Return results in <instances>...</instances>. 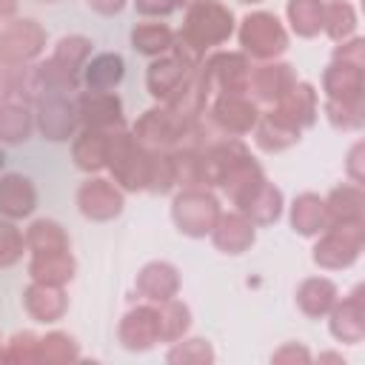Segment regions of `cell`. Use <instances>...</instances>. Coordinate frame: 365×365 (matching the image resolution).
<instances>
[{
  "mask_svg": "<svg viewBox=\"0 0 365 365\" xmlns=\"http://www.w3.org/2000/svg\"><path fill=\"white\" fill-rule=\"evenodd\" d=\"M234 34V14L220 0H191L185 6L182 29L174 31V48L188 63L200 66L205 51L222 46Z\"/></svg>",
  "mask_w": 365,
  "mask_h": 365,
  "instance_id": "cell-1",
  "label": "cell"
},
{
  "mask_svg": "<svg viewBox=\"0 0 365 365\" xmlns=\"http://www.w3.org/2000/svg\"><path fill=\"white\" fill-rule=\"evenodd\" d=\"M94 43L86 34H66L57 40L54 51L37 63L40 77L46 91H66V94H77L83 86V66L91 57Z\"/></svg>",
  "mask_w": 365,
  "mask_h": 365,
  "instance_id": "cell-2",
  "label": "cell"
},
{
  "mask_svg": "<svg viewBox=\"0 0 365 365\" xmlns=\"http://www.w3.org/2000/svg\"><path fill=\"white\" fill-rule=\"evenodd\" d=\"M106 168L111 180L125 191H145L148 188V171H151V151L143 148L131 131L117 128L108 137L106 151Z\"/></svg>",
  "mask_w": 365,
  "mask_h": 365,
  "instance_id": "cell-3",
  "label": "cell"
},
{
  "mask_svg": "<svg viewBox=\"0 0 365 365\" xmlns=\"http://www.w3.org/2000/svg\"><path fill=\"white\" fill-rule=\"evenodd\" d=\"M222 214L220 200L211 194V188L197 185V188H180L171 200V220L180 234L185 237H208L211 228L217 225Z\"/></svg>",
  "mask_w": 365,
  "mask_h": 365,
  "instance_id": "cell-4",
  "label": "cell"
},
{
  "mask_svg": "<svg viewBox=\"0 0 365 365\" xmlns=\"http://www.w3.org/2000/svg\"><path fill=\"white\" fill-rule=\"evenodd\" d=\"M237 40H240L245 57H254L262 63L277 60L288 48V31L274 11H248L240 20Z\"/></svg>",
  "mask_w": 365,
  "mask_h": 365,
  "instance_id": "cell-5",
  "label": "cell"
},
{
  "mask_svg": "<svg viewBox=\"0 0 365 365\" xmlns=\"http://www.w3.org/2000/svg\"><path fill=\"white\" fill-rule=\"evenodd\" d=\"M365 222H342V225H328L322 234H317L311 259L325 268V271H339L348 268L359 259L362 245H365Z\"/></svg>",
  "mask_w": 365,
  "mask_h": 365,
  "instance_id": "cell-6",
  "label": "cell"
},
{
  "mask_svg": "<svg viewBox=\"0 0 365 365\" xmlns=\"http://www.w3.org/2000/svg\"><path fill=\"white\" fill-rule=\"evenodd\" d=\"M200 77L211 97L220 94H248V77H251V57L242 51H214L202 57Z\"/></svg>",
  "mask_w": 365,
  "mask_h": 365,
  "instance_id": "cell-7",
  "label": "cell"
},
{
  "mask_svg": "<svg viewBox=\"0 0 365 365\" xmlns=\"http://www.w3.org/2000/svg\"><path fill=\"white\" fill-rule=\"evenodd\" d=\"M34 125L40 128L43 140L48 143H66L80 128L77 114V94L66 91H46L34 103Z\"/></svg>",
  "mask_w": 365,
  "mask_h": 365,
  "instance_id": "cell-8",
  "label": "cell"
},
{
  "mask_svg": "<svg viewBox=\"0 0 365 365\" xmlns=\"http://www.w3.org/2000/svg\"><path fill=\"white\" fill-rule=\"evenodd\" d=\"M46 51V29L34 17H11L0 23V63L26 66Z\"/></svg>",
  "mask_w": 365,
  "mask_h": 365,
  "instance_id": "cell-9",
  "label": "cell"
},
{
  "mask_svg": "<svg viewBox=\"0 0 365 365\" xmlns=\"http://www.w3.org/2000/svg\"><path fill=\"white\" fill-rule=\"evenodd\" d=\"M188 125L191 123H182L160 103L137 117V123L131 125V134L148 151H174V148H180Z\"/></svg>",
  "mask_w": 365,
  "mask_h": 365,
  "instance_id": "cell-10",
  "label": "cell"
},
{
  "mask_svg": "<svg viewBox=\"0 0 365 365\" xmlns=\"http://www.w3.org/2000/svg\"><path fill=\"white\" fill-rule=\"evenodd\" d=\"M205 117L211 120V125L220 134L245 137V134L254 131V125L259 120V108L245 94H220V97H211V103L205 108Z\"/></svg>",
  "mask_w": 365,
  "mask_h": 365,
  "instance_id": "cell-11",
  "label": "cell"
},
{
  "mask_svg": "<svg viewBox=\"0 0 365 365\" xmlns=\"http://www.w3.org/2000/svg\"><path fill=\"white\" fill-rule=\"evenodd\" d=\"M123 205H125L123 188L114 180H108V177L91 174L77 188V208H80V214L86 220L108 222V220H114V217L123 214Z\"/></svg>",
  "mask_w": 365,
  "mask_h": 365,
  "instance_id": "cell-12",
  "label": "cell"
},
{
  "mask_svg": "<svg viewBox=\"0 0 365 365\" xmlns=\"http://www.w3.org/2000/svg\"><path fill=\"white\" fill-rule=\"evenodd\" d=\"M117 339L125 351H151L160 342V317L157 305L145 302L123 314L117 325Z\"/></svg>",
  "mask_w": 365,
  "mask_h": 365,
  "instance_id": "cell-13",
  "label": "cell"
},
{
  "mask_svg": "<svg viewBox=\"0 0 365 365\" xmlns=\"http://www.w3.org/2000/svg\"><path fill=\"white\" fill-rule=\"evenodd\" d=\"M194 71H197V66L188 63L185 57H180L177 51L160 54L151 60V66L145 71V88L157 103H165Z\"/></svg>",
  "mask_w": 365,
  "mask_h": 365,
  "instance_id": "cell-14",
  "label": "cell"
},
{
  "mask_svg": "<svg viewBox=\"0 0 365 365\" xmlns=\"http://www.w3.org/2000/svg\"><path fill=\"white\" fill-rule=\"evenodd\" d=\"M362 294H365V288L356 285L348 297L336 299L334 308L325 314L328 317V331H331L334 339L351 342V345L362 342V336H365V297Z\"/></svg>",
  "mask_w": 365,
  "mask_h": 365,
  "instance_id": "cell-15",
  "label": "cell"
},
{
  "mask_svg": "<svg viewBox=\"0 0 365 365\" xmlns=\"http://www.w3.org/2000/svg\"><path fill=\"white\" fill-rule=\"evenodd\" d=\"M77 114H80V125L106 128V131L125 128L123 100L114 91H88V88L77 91Z\"/></svg>",
  "mask_w": 365,
  "mask_h": 365,
  "instance_id": "cell-16",
  "label": "cell"
},
{
  "mask_svg": "<svg viewBox=\"0 0 365 365\" xmlns=\"http://www.w3.org/2000/svg\"><path fill=\"white\" fill-rule=\"evenodd\" d=\"M297 83V71L282 60H265L259 66H251L248 77V94L254 103H277L291 86Z\"/></svg>",
  "mask_w": 365,
  "mask_h": 365,
  "instance_id": "cell-17",
  "label": "cell"
},
{
  "mask_svg": "<svg viewBox=\"0 0 365 365\" xmlns=\"http://www.w3.org/2000/svg\"><path fill=\"white\" fill-rule=\"evenodd\" d=\"M208 237H211V242H214V248H217L220 254L237 257V254H245V251L254 245V240H257V225H254L242 211H228V214L222 211Z\"/></svg>",
  "mask_w": 365,
  "mask_h": 365,
  "instance_id": "cell-18",
  "label": "cell"
},
{
  "mask_svg": "<svg viewBox=\"0 0 365 365\" xmlns=\"http://www.w3.org/2000/svg\"><path fill=\"white\" fill-rule=\"evenodd\" d=\"M180 271L177 265L165 262V259H151L145 262L140 271H137V279H134V288L137 294L145 299V302H165L171 297L180 294Z\"/></svg>",
  "mask_w": 365,
  "mask_h": 365,
  "instance_id": "cell-19",
  "label": "cell"
},
{
  "mask_svg": "<svg viewBox=\"0 0 365 365\" xmlns=\"http://www.w3.org/2000/svg\"><path fill=\"white\" fill-rule=\"evenodd\" d=\"M365 66L345 63V60H331L328 68L322 71V91L325 100H342V103H362L365 91Z\"/></svg>",
  "mask_w": 365,
  "mask_h": 365,
  "instance_id": "cell-20",
  "label": "cell"
},
{
  "mask_svg": "<svg viewBox=\"0 0 365 365\" xmlns=\"http://www.w3.org/2000/svg\"><path fill=\"white\" fill-rule=\"evenodd\" d=\"M23 308L34 322H57L68 311V297L63 285H46V282H29L23 291Z\"/></svg>",
  "mask_w": 365,
  "mask_h": 365,
  "instance_id": "cell-21",
  "label": "cell"
},
{
  "mask_svg": "<svg viewBox=\"0 0 365 365\" xmlns=\"http://www.w3.org/2000/svg\"><path fill=\"white\" fill-rule=\"evenodd\" d=\"M37 208V188L34 182L20 174V171H9L0 174V217L6 220H23Z\"/></svg>",
  "mask_w": 365,
  "mask_h": 365,
  "instance_id": "cell-22",
  "label": "cell"
},
{
  "mask_svg": "<svg viewBox=\"0 0 365 365\" xmlns=\"http://www.w3.org/2000/svg\"><path fill=\"white\" fill-rule=\"evenodd\" d=\"M274 108H277L288 123H294L297 128H308V125H314V120H317V114H319L317 88H314L311 83H305V80H297V83L274 103Z\"/></svg>",
  "mask_w": 365,
  "mask_h": 365,
  "instance_id": "cell-23",
  "label": "cell"
},
{
  "mask_svg": "<svg viewBox=\"0 0 365 365\" xmlns=\"http://www.w3.org/2000/svg\"><path fill=\"white\" fill-rule=\"evenodd\" d=\"M108 137L111 131L106 128H91L80 125V131L71 137V160L80 171L97 174L106 168V151H108Z\"/></svg>",
  "mask_w": 365,
  "mask_h": 365,
  "instance_id": "cell-24",
  "label": "cell"
},
{
  "mask_svg": "<svg viewBox=\"0 0 365 365\" xmlns=\"http://www.w3.org/2000/svg\"><path fill=\"white\" fill-rule=\"evenodd\" d=\"M299 134H302V128H297L294 123H288L277 108H271L265 114L259 111V120L254 125V143H257V148H262L268 154L282 151V148L299 143Z\"/></svg>",
  "mask_w": 365,
  "mask_h": 365,
  "instance_id": "cell-25",
  "label": "cell"
},
{
  "mask_svg": "<svg viewBox=\"0 0 365 365\" xmlns=\"http://www.w3.org/2000/svg\"><path fill=\"white\" fill-rule=\"evenodd\" d=\"M125 77V60L117 51H100L83 66V86L88 91H114Z\"/></svg>",
  "mask_w": 365,
  "mask_h": 365,
  "instance_id": "cell-26",
  "label": "cell"
},
{
  "mask_svg": "<svg viewBox=\"0 0 365 365\" xmlns=\"http://www.w3.org/2000/svg\"><path fill=\"white\" fill-rule=\"evenodd\" d=\"M77 262L68 251H40L29 257V277L34 282H46V285H66L74 279Z\"/></svg>",
  "mask_w": 365,
  "mask_h": 365,
  "instance_id": "cell-27",
  "label": "cell"
},
{
  "mask_svg": "<svg viewBox=\"0 0 365 365\" xmlns=\"http://www.w3.org/2000/svg\"><path fill=\"white\" fill-rule=\"evenodd\" d=\"M325 211H328V225L365 222V194H362V185H356V182L336 185L325 197Z\"/></svg>",
  "mask_w": 365,
  "mask_h": 365,
  "instance_id": "cell-28",
  "label": "cell"
},
{
  "mask_svg": "<svg viewBox=\"0 0 365 365\" xmlns=\"http://www.w3.org/2000/svg\"><path fill=\"white\" fill-rule=\"evenodd\" d=\"M291 228L299 237H317L328 228V211H325V197L314 191H302L291 202Z\"/></svg>",
  "mask_w": 365,
  "mask_h": 365,
  "instance_id": "cell-29",
  "label": "cell"
},
{
  "mask_svg": "<svg viewBox=\"0 0 365 365\" xmlns=\"http://www.w3.org/2000/svg\"><path fill=\"white\" fill-rule=\"evenodd\" d=\"M336 299H339V288L328 277H308L297 288V308L311 319L325 317Z\"/></svg>",
  "mask_w": 365,
  "mask_h": 365,
  "instance_id": "cell-30",
  "label": "cell"
},
{
  "mask_svg": "<svg viewBox=\"0 0 365 365\" xmlns=\"http://www.w3.org/2000/svg\"><path fill=\"white\" fill-rule=\"evenodd\" d=\"M282 205H285L282 191L274 182L262 180L237 211H242L254 225H271V222H277L282 217Z\"/></svg>",
  "mask_w": 365,
  "mask_h": 365,
  "instance_id": "cell-31",
  "label": "cell"
},
{
  "mask_svg": "<svg viewBox=\"0 0 365 365\" xmlns=\"http://www.w3.org/2000/svg\"><path fill=\"white\" fill-rule=\"evenodd\" d=\"M131 48L145 57H160L174 48V29L160 20H143L131 29Z\"/></svg>",
  "mask_w": 365,
  "mask_h": 365,
  "instance_id": "cell-32",
  "label": "cell"
},
{
  "mask_svg": "<svg viewBox=\"0 0 365 365\" xmlns=\"http://www.w3.org/2000/svg\"><path fill=\"white\" fill-rule=\"evenodd\" d=\"M34 131V111L26 103L9 100L0 106V143L6 145H20L31 137Z\"/></svg>",
  "mask_w": 365,
  "mask_h": 365,
  "instance_id": "cell-33",
  "label": "cell"
},
{
  "mask_svg": "<svg viewBox=\"0 0 365 365\" xmlns=\"http://www.w3.org/2000/svg\"><path fill=\"white\" fill-rule=\"evenodd\" d=\"M23 237H26V251H29V254H40V251H68V248H71V240H68L66 228H63L57 220H48V217L31 220Z\"/></svg>",
  "mask_w": 365,
  "mask_h": 365,
  "instance_id": "cell-34",
  "label": "cell"
},
{
  "mask_svg": "<svg viewBox=\"0 0 365 365\" xmlns=\"http://www.w3.org/2000/svg\"><path fill=\"white\" fill-rule=\"evenodd\" d=\"M285 17L297 37H305V40L317 37L322 31V20H325V0H288Z\"/></svg>",
  "mask_w": 365,
  "mask_h": 365,
  "instance_id": "cell-35",
  "label": "cell"
},
{
  "mask_svg": "<svg viewBox=\"0 0 365 365\" xmlns=\"http://www.w3.org/2000/svg\"><path fill=\"white\" fill-rule=\"evenodd\" d=\"M157 317H160V342H177L191 328V308L177 297L157 302Z\"/></svg>",
  "mask_w": 365,
  "mask_h": 365,
  "instance_id": "cell-36",
  "label": "cell"
},
{
  "mask_svg": "<svg viewBox=\"0 0 365 365\" xmlns=\"http://www.w3.org/2000/svg\"><path fill=\"white\" fill-rule=\"evenodd\" d=\"M80 359V348L74 342L71 334L66 331H48L46 336H40V345H37V362H46V365H68V362H77Z\"/></svg>",
  "mask_w": 365,
  "mask_h": 365,
  "instance_id": "cell-37",
  "label": "cell"
},
{
  "mask_svg": "<svg viewBox=\"0 0 365 365\" xmlns=\"http://www.w3.org/2000/svg\"><path fill=\"white\" fill-rule=\"evenodd\" d=\"M322 31L334 43H342V40L354 37V31H356V11H354V6L348 0H331V3H325Z\"/></svg>",
  "mask_w": 365,
  "mask_h": 365,
  "instance_id": "cell-38",
  "label": "cell"
},
{
  "mask_svg": "<svg viewBox=\"0 0 365 365\" xmlns=\"http://www.w3.org/2000/svg\"><path fill=\"white\" fill-rule=\"evenodd\" d=\"M165 362L171 365H211L214 362V348L208 339L200 336H180L177 342H171Z\"/></svg>",
  "mask_w": 365,
  "mask_h": 365,
  "instance_id": "cell-39",
  "label": "cell"
},
{
  "mask_svg": "<svg viewBox=\"0 0 365 365\" xmlns=\"http://www.w3.org/2000/svg\"><path fill=\"white\" fill-rule=\"evenodd\" d=\"M171 188H177V174H174V157H171V151H151L148 191L168 194Z\"/></svg>",
  "mask_w": 365,
  "mask_h": 365,
  "instance_id": "cell-40",
  "label": "cell"
},
{
  "mask_svg": "<svg viewBox=\"0 0 365 365\" xmlns=\"http://www.w3.org/2000/svg\"><path fill=\"white\" fill-rule=\"evenodd\" d=\"M23 254H26L23 231L14 225V220L0 217V268H9L14 262H20Z\"/></svg>",
  "mask_w": 365,
  "mask_h": 365,
  "instance_id": "cell-41",
  "label": "cell"
},
{
  "mask_svg": "<svg viewBox=\"0 0 365 365\" xmlns=\"http://www.w3.org/2000/svg\"><path fill=\"white\" fill-rule=\"evenodd\" d=\"M37 345H40V336H37V334H31V331H17V334L3 345L0 362L31 365V362H37Z\"/></svg>",
  "mask_w": 365,
  "mask_h": 365,
  "instance_id": "cell-42",
  "label": "cell"
},
{
  "mask_svg": "<svg viewBox=\"0 0 365 365\" xmlns=\"http://www.w3.org/2000/svg\"><path fill=\"white\" fill-rule=\"evenodd\" d=\"M325 117L334 128L354 131L362 125V103H342V100H325Z\"/></svg>",
  "mask_w": 365,
  "mask_h": 365,
  "instance_id": "cell-43",
  "label": "cell"
},
{
  "mask_svg": "<svg viewBox=\"0 0 365 365\" xmlns=\"http://www.w3.org/2000/svg\"><path fill=\"white\" fill-rule=\"evenodd\" d=\"M271 362H277V365H308L311 362V351L302 342H285L282 348L274 351Z\"/></svg>",
  "mask_w": 365,
  "mask_h": 365,
  "instance_id": "cell-44",
  "label": "cell"
},
{
  "mask_svg": "<svg viewBox=\"0 0 365 365\" xmlns=\"http://www.w3.org/2000/svg\"><path fill=\"white\" fill-rule=\"evenodd\" d=\"M334 57L336 60H345V63H356V66H365V43L359 37H348L342 43H336L334 48Z\"/></svg>",
  "mask_w": 365,
  "mask_h": 365,
  "instance_id": "cell-45",
  "label": "cell"
},
{
  "mask_svg": "<svg viewBox=\"0 0 365 365\" xmlns=\"http://www.w3.org/2000/svg\"><path fill=\"white\" fill-rule=\"evenodd\" d=\"M365 157V145L362 143H356L351 151H348V163H345V171H348V177H351V182H356V185H362V180H365V171H362V160Z\"/></svg>",
  "mask_w": 365,
  "mask_h": 365,
  "instance_id": "cell-46",
  "label": "cell"
},
{
  "mask_svg": "<svg viewBox=\"0 0 365 365\" xmlns=\"http://www.w3.org/2000/svg\"><path fill=\"white\" fill-rule=\"evenodd\" d=\"M134 3V9L143 14V17H165V14H171L174 11V6H171V0H131Z\"/></svg>",
  "mask_w": 365,
  "mask_h": 365,
  "instance_id": "cell-47",
  "label": "cell"
},
{
  "mask_svg": "<svg viewBox=\"0 0 365 365\" xmlns=\"http://www.w3.org/2000/svg\"><path fill=\"white\" fill-rule=\"evenodd\" d=\"M86 3H88V9H94L97 14L111 17V14H120L128 0H86Z\"/></svg>",
  "mask_w": 365,
  "mask_h": 365,
  "instance_id": "cell-48",
  "label": "cell"
},
{
  "mask_svg": "<svg viewBox=\"0 0 365 365\" xmlns=\"http://www.w3.org/2000/svg\"><path fill=\"white\" fill-rule=\"evenodd\" d=\"M11 100V66L0 63V103Z\"/></svg>",
  "mask_w": 365,
  "mask_h": 365,
  "instance_id": "cell-49",
  "label": "cell"
},
{
  "mask_svg": "<svg viewBox=\"0 0 365 365\" xmlns=\"http://www.w3.org/2000/svg\"><path fill=\"white\" fill-rule=\"evenodd\" d=\"M14 11H17V0H0V23L11 20Z\"/></svg>",
  "mask_w": 365,
  "mask_h": 365,
  "instance_id": "cell-50",
  "label": "cell"
},
{
  "mask_svg": "<svg viewBox=\"0 0 365 365\" xmlns=\"http://www.w3.org/2000/svg\"><path fill=\"white\" fill-rule=\"evenodd\" d=\"M319 362H339V365H345L342 354H319Z\"/></svg>",
  "mask_w": 365,
  "mask_h": 365,
  "instance_id": "cell-51",
  "label": "cell"
},
{
  "mask_svg": "<svg viewBox=\"0 0 365 365\" xmlns=\"http://www.w3.org/2000/svg\"><path fill=\"white\" fill-rule=\"evenodd\" d=\"M188 3H191V0H171V6H174V9H185Z\"/></svg>",
  "mask_w": 365,
  "mask_h": 365,
  "instance_id": "cell-52",
  "label": "cell"
},
{
  "mask_svg": "<svg viewBox=\"0 0 365 365\" xmlns=\"http://www.w3.org/2000/svg\"><path fill=\"white\" fill-rule=\"evenodd\" d=\"M3 165H6V151H3V145H0V171H3Z\"/></svg>",
  "mask_w": 365,
  "mask_h": 365,
  "instance_id": "cell-53",
  "label": "cell"
},
{
  "mask_svg": "<svg viewBox=\"0 0 365 365\" xmlns=\"http://www.w3.org/2000/svg\"><path fill=\"white\" fill-rule=\"evenodd\" d=\"M240 3H259V0H240Z\"/></svg>",
  "mask_w": 365,
  "mask_h": 365,
  "instance_id": "cell-54",
  "label": "cell"
},
{
  "mask_svg": "<svg viewBox=\"0 0 365 365\" xmlns=\"http://www.w3.org/2000/svg\"><path fill=\"white\" fill-rule=\"evenodd\" d=\"M0 356H3V336H0Z\"/></svg>",
  "mask_w": 365,
  "mask_h": 365,
  "instance_id": "cell-55",
  "label": "cell"
},
{
  "mask_svg": "<svg viewBox=\"0 0 365 365\" xmlns=\"http://www.w3.org/2000/svg\"><path fill=\"white\" fill-rule=\"evenodd\" d=\"M40 3H57V0H40Z\"/></svg>",
  "mask_w": 365,
  "mask_h": 365,
  "instance_id": "cell-56",
  "label": "cell"
},
{
  "mask_svg": "<svg viewBox=\"0 0 365 365\" xmlns=\"http://www.w3.org/2000/svg\"><path fill=\"white\" fill-rule=\"evenodd\" d=\"M0 106H3V103H0Z\"/></svg>",
  "mask_w": 365,
  "mask_h": 365,
  "instance_id": "cell-57",
  "label": "cell"
}]
</instances>
